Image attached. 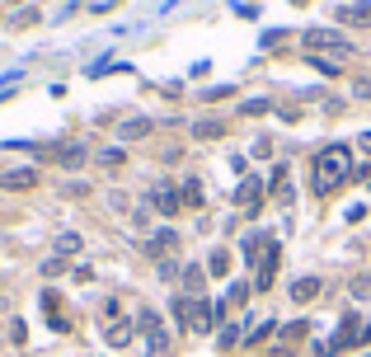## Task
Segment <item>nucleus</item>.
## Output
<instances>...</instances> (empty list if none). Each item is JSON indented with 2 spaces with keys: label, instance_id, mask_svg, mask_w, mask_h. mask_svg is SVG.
Returning a JSON list of instances; mask_svg holds the SVG:
<instances>
[{
  "label": "nucleus",
  "instance_id": "1",
  "mask_svg": "<svg viewBox=\"0 0 371 357\" xmlns=\"http://www.w3.org/2000/svg\"><path fill=\"white\" fill-rule=\"evenodd\" d=\"M343 174H348V146L320 151V160H315V193H334L343 184Z\"/></svg>",
  "mask_w": 371,
  "mask_h": 357
},
{
  "label": "nucleus",
  "instance_id": "2",
  "mask_svg": "<svg viewBox=\"0 0 371 357\" xmlns=\"http://www.w3.org/2000/svg\"><path fill=\"white\" fill-rule=\"evenodd\" d=\"M301 43H306V52H348L343 33H334V29H306Z\"/></svg>",
  "mask_w": 371,
  "mask_h": 357
},
{
  "label": "nucleus",
  "instance_id": "3",
  "mask_svg": "<svg viewBox=\"0 0 371 357\" xmlns=\"http://www.w3.org/2000/svg\"><path fill=\"white\" fill-rule=\"evenodd\" d=\"M259 273H254V287H259V292H268V287H273V278H278V245H268L259 254Z\"/></svg>",
  "mask_w": 371,
  "mask_h": 357
},
{
  "label": "nucleus",
  "instance_id": "4",
  "mask_svg": "<svg viewBox=\"0 0 371 357\" xmlns=\"http://www.w3.org/2000/svg\"><path fill=\"white\" fill-rule=\"evenodd\" d=\"M217 320H221L217 306H207V301H188V329H193V334H207Z\"/></svg>",
  "mask_w": 371,
  "mask_h": 357
},
{
  "label": "nucleus",
  "instance_id": "5",
  "mask_svg": "<svg viewBox=\"0 0 371 357\" xmlns=\"http://www.w3.org/2000/svg\"><path fill=\"white\" fill-rule=\"evenodd\" d=\"M334 15H339V24L367 29V24H371V5H367V0H348V5H334Z\"/></svg>",
  "mask_w": 371,
  "mask_h": 357
},
{
  "label": "nucleus",
  "instance_id": "6",
  "mask_svg": "<svg viewBox=\"0 0 371 357\" xmlns=\"http://www.w3.org/2000/svg\"><path fill=\"white\" fill-rule=\"evenodd\" d=\"M259 193H263V184H259V179H245V184H240V198H235V207L254 217V212L263 207V198H259Z\"/></svg>",
  "mask_w": 371,
  "mask_h": 357
},
{
  "label": "nucleus",
  "instance_id": "7",
  "mask_svg": "<svg viewBox=\"0 0 371 357\" xmlns=\"http://www.w3.org/2000/svg\"><path fill=\"white\" fill-rule=\"evenodd\" d=\"M0 188L5 193H29V188H38V170H10L0 179Z\"/></svg>",
  "mask_w": 371,
  "mask_h": 357
},
{
  "label": "nucleus",
  "instance_id": "8",
  "mask_svg": "<svg viewBox=\"0 0 371 357\" xmlns=\"http://www.w3.org/2000/svg\"><path fill=\"white\" fill-rule=\"evenodd\" d=\"M155 132V118H127V123H118V141H141Z\"/></svg>",
  "mask_w": 371,
  "mask_h": 357
},
{
  "label": "nucleus",
  "instance_id": "9",
  "mask_svg": "<svg viewBox=\"0 0 371 357\" xmlns=\"http://www.w3.org/2000/svg\"><path fill=\"white\" fill-rule=\"evenodd\" d=\"M141 334H146L151 348H170V334H165V325H160L151 311H141Z\"/></svg>",
  "mask_w": 371,
  "mask_h": 357
},
{
  "label": "nucleus",
  "instance_id": "10",
  "mask_svg": "<svg viewBox=\"0 0 371 357\" xmlns=\"http://www.w3.org/2000/svg\"><path fill=\"white\" fill-rule=\"evenodd\" d=\"M151 207H160L165 217H174V212H179L184 202L174 198V188H170V184H155V188H151Z\"/></svg>",
  "mask_w": 371,
  "mask_h": 357
},
{
  "label": "nucleus",
  "instance_id": "11",
  "mask_svg": "<svg viewBox=\"0 0 371 357\" xmlns=\"http://www.w3.org/2000/svg\"><path fill=\"white\" fill-rule=\"evenodd\" d=\"M193 137L198 141H217V137H226V123H221V118H202V123H193Z\"/></svg>",
  "mask_w": 371,
  "mask_h": 357
},
{
  "label": "nucleus",
  "instance_id": "12",
  "mask_svg": "<svg viewBox=\"0 0 371 357\" xmlns=\"http://www.w3.org/2000/svg\"><path fill=\"white\" fill-rule=\"evenodd\" d=\"M174 249H179V235L174 231H160L151 240V254H160V259H174Z\"/></svg>",
  "mask_w": 371,
  "mask_h": 357
},
{
  "label": "nucleus",
  "instance_id": "13",
  "mask_svg": "<svg viewBox=\"0 0 371 357\" xmlns=\"http://www.w3.org/2000/svg\"><path fill=\"white\" fill-rule=\"evenodd\" d=\"M245 296H249V282H235L231 292H226V301H221V306H217V315L235 311V306H245Z\"/></svg>",
  "mask_w": 371,
  "mask_h": 357
},
{
  "label": "nucleus",
  "instance_id": "14",
  "mask_svg": "<svg viewBox=\"0 0 371 357\" xmlns=\"http://www.w3.org/2000/svg\"><path fill=\"white\" fill-rule=\"evenodd\" d=\"M315 296H320V282H315V278L292 282V301H315Z\"/></svg>",
  "mask_w": 371,
  "mask_h": 357
},
{
  "label": "nucleus",
  "instance_id": "15",
  "mask_svg": "<svg viewBox=\"0 0 371 357\" xmlns=\"http://www.w3.org/2000/svg\"><path fill=\"white\" fill-rule=\"evenodd\" d=\"M179 202H184V207H202V202H207V198H202V184H198V179H188V184L179 188Z\"/></svg>",
  "mask_w": 371,
  "mask_h": 357
},
{
  "label": "nucleus",
  "instance_id": "16",
  "mask_svg": "<svg viewBox=\"0 0 371 357\" xmlns=\"http://www.w3.org/2000/svg\"><path fill=\"white\" fill-rule=\"evenodd\" d=\"M207 273H231V249H212V259H207Z\"/></svg>",
  "mask_w": 371,
  "mask_h": 357
},
{
  "label": "nucleus",
  "instance_id": "17",
  "mask_svg": "<svg viewBox=\"0 0 371 357\" xmlns=\"http://www.w3.org/2000/svg\"><path fill=\"white\" fill-rule=\"evenodd\" d=\"M66 165V170H76V165H85V146H62V156H57Z\"/></svg>",
  "mask_w": 371,
  "mask_h": 357
},
{
  "label": "nucleus",
  "instance_id": "18",
  "mask_svg": "<svg viewBox=\"0 0 371 357\" xmlns=\"http://www.w3.org/2000/svg\"><path fill=\"white\" fill-rule=\"evenodd\" d=\"M127 339H132V325H123V320H118V325H109V343H113V348H123Z\"/></svg>",
  "mask_w": 371,
  "mask_h": 357
},
{
  "label": "nucleus",
  "instance_id": "19",
  "mask_svg": "<svg viewBox=\"0 0 371 357\" xmlns=\"http://www.w3.org/2000/svg\"><path fill=\"white\" fill-rule=\"evenodd\" d=\"M202 282H207V278H202L198 268H188V273H184V292H193V296H202Z\"/></svg>",
  "mask_w": 371,
  "mask_h": 357
},
{
  "label": "nucleus",
  "instance_id": "20",
  "mask_svg": "<svg viewBox=\"0 0 371 357\" xmlns=\"http://www.w3.org/2000/svg\"><path fill=\"white\" fill-rule=\"evenodd\" d=\"M80 249V235H57V254H76Z\"/></svg>",
  "mask_w": 371,
  "mask_h": 357
},
{
  "label": "nucleus",
  "instance_id": "21",
  "mask_svg": "<svg viewBox=\"0 0 371 357\" xmlns=\"http://www.w3.org/2000/svg\"><path fill=\"white\" fill-rule=\"evenodd\" d=\"M123 146H109V151H104V156H99V165H123Z\"/></svg>",
  "mask_w": 371,
  "mask_h": 357
},
{
  "label": "nucleus",
  "instance_id": "22",
  "mask_svg": "<svg viewBox=\"0 0 371 357\" xmlns=\"http://www.w3.org/2000/svg\"><path fill=\"white\" fill-rule=\"evenodd\" d=\"M66 273V259H47L43 264V278H62Z\"/></svg>",
  "mask_w": 371,
  "mask_h": 357
},
{
  "label": "nucleus",
  "instance_id": "23",
  "mask_svg": "<svg viewBox=\"0 0 371 357\" xmlns=\"http://www.w3.org/2000/svg\"><path fill=\"white\" fill-rule=\"evenodd\" d=\"M240 113H245V118H259V113H268V99H249Z\"/></svg>",
  "mask_w": 371,
  "mask_h": 357
},
{
  "label": "nucleus",
  "instance_id": "24",
  "mask_svg": "<svg viewBox=\"0 0 371 357\" xmlns=\"http://www.w3.org/2000/svg\"><path fill=\"white\" fill-rule=\"evenodd\" d=\"M33 19H38V10H19V15H15V29H29Z\"/></svg>",
  "mask_w": 371,
  "mask_h": 357
},
{
  "label": "nucleus",
  "instance_id": "25",
  "mask_svg": "<svg viewBox=\"0 0 371 357\" xmlns=\"http://www.w3.org/2000/svg\"><path fill=\"white\" fill-rule=\"evenodd\" d=\"M174 273H179V264H174V259H160V278L174 282Z\"/></svg>",
  "mask_w": 371,
  "mask_h": 357
},
{
  "label": "nucleus",
  "instance_id": "26",
  "mask_svg": "<svg viewBox=\"0 0 371 357\" xmlns=\"http://www.w3.org/2000/svg\"><path fill=\"white\" fill-rule=\"evenodd\" d=\"M357 146H362V151H371V132H362V137H357Z\"/></svg>",
  "mask_w": 371,
  "mask_h": 357
},
{
  "label": "nucleus",
  "instance_id": "27",
  "mask_svg": "<svg viewBox=\"0 0 371 357\" xmlns=\"http://www.w3.org/2000/svg\"><path fill=\"white\" fill-rule=\"evenodd\" d=\"M357 94H362V99H371V80H362V85H357Z\"/></svg>",
  "mask_w": 371,
  "mask_h": 357
},
{
  "label": "nucleus",
  "instance_id": "28",
  "mask_svg": "<svg viewBox=\"0 0 371 357\" xmlns=\"http://www.w3.org/2000/svg\"><path fill=\"white\" fill-rule=\"evenodd\" d=\"M5 5H19V0H5Z\"/></svg>",
  "mask_w": 371,
  "mask_h": 357
}]
</instances>
